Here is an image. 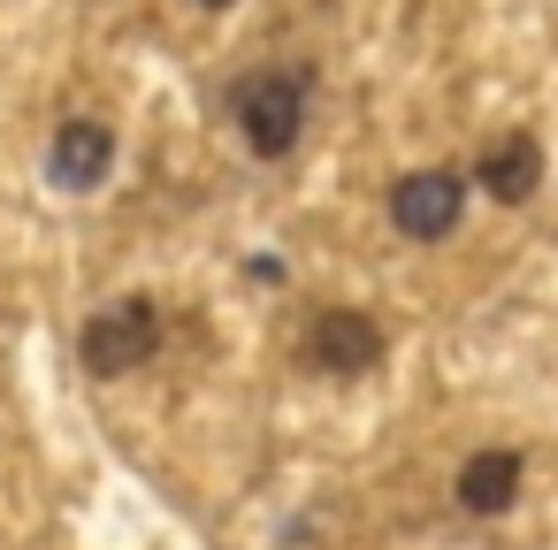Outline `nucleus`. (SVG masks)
Listing matches in <instances>:
<instances>
[{
	"label": "nucleus",
	"mask_w": 558,
	"mask_h": 550,
	"mask_svg": "<svg viewBox=\"0 0 558 550\" xmlns=\"http://www.w3.org/2000/svg\"><path fill=\"white\" fill-rule=\"evenodd\" d=\"M306 93H314L306 70H253V77L230 93V115H238L245 146H253L260 161H283V154L299 146V131H306Z\"/></svg>",
	"instance_id": "obj_1"
},
{
	"label": "nucleus",
	"mask_w": 558,
	"mask_h": 550,
	"mask_svg": "<svg viewBox=\"0 0 558 550\" xmlns=\"http://www.w3.org/2000/svg\"><path fill=\"white\" fill-rule=\"evenodd\" d=\"M154 344H161V306H154V298H116V306H100V314L85 321L77 359H85L93 375H131V367L154 359Z\"/></svg>",
	"instance_id": "obj_2"
},
{
	"label": "nucleus",
	"mask_w": 558,
	"mask_h": 550,
	"mask_svg": "<svg viewBox=\"0 0 558 550\" xmlns=\"http://www.w3.org/2000/svg\"><path fill=\"white\" fill-rule=\"evenodd\" d=\"M466 215V176L459 169H413L405 184H390V230L398 237H451Z\"/></svg>",
	"instance_id": "obj_3"
},
{
	"label": "nucleus",
	"mask_w": 558,
	"mask_h": 550,
	"mask_svg": "<svg viewBox=\"0 0 558 550\" xmlns=\"http://www.w3.org/2000/svg\"><path fill=\"white\" fill-rule=\"evenodd\" d=\"M108 169H116V131H108L100 115H70V123L54 131L47 176H54L62 192H93V184H108Z\"/></svg>",
	"instance_id": "obj_4"
},
{
	"label": "nucleus",
	"mask_w": 558,
	"mask_h": 550,
	"mask_svg": "<svg viewBox=\"0 0 558 550\" xmlns=\"http://www.w3.org/2000/svg\"><path fill=\"white\" fill-rule=\"evenodd\" d=\"M306 359L329 367V375H367V367L383 359V329H375L367 314H352V306H329V314L314 321V337H306Z\"/></svg>",
	"instance_id": "obj_5"
},
{
	"label": "nucleus",
	"mask_w": 558,
	"mask_h": 550,
	"mask_svg": "<svg viewBox=\"0 0 558 550\" xmlns=\"http://www.w3.org/2000/svg\"><path fill=\"white\" fill-rule=\"evenodd\" d=\"M466 184H482V192L505 199V207H520V199L543 184V146H535L527 131H512V138H497V146L482 154V169H474Z\"/></svg>",
	"instance_id": "obj_6"
},
{
	"label": "nucleus",
	"mask_w": 558,
	"mask_h": 550,
	"mask_svg": "<svg viewBox=\"0 0 558 550\" xmlns=\"http://www.w3.org/2000/svg\"><path fill=\"white\" fill-rule=\"evenodd\" d=\"M512 497H520V451L497 443V451H474V459L459 466V504H466V512L489 520V512H505Z\"/></svg>",
	"instance_id": "obj_7"
},
{
	"label": "nucleus",
	"mask_w": 558,
	"mask_h": 550,
	"mask_svg": "<svg viewBox=\"0 0 558 550\" xmlns=\"http://www.w3.org/2000/svg\"><path fill=\"white\" fill-rule=\"evenodd\" d=\"M192 9H230V0H192Z\"/></svg>",
	"instance_id": "obj_8"
}]
</instances>
